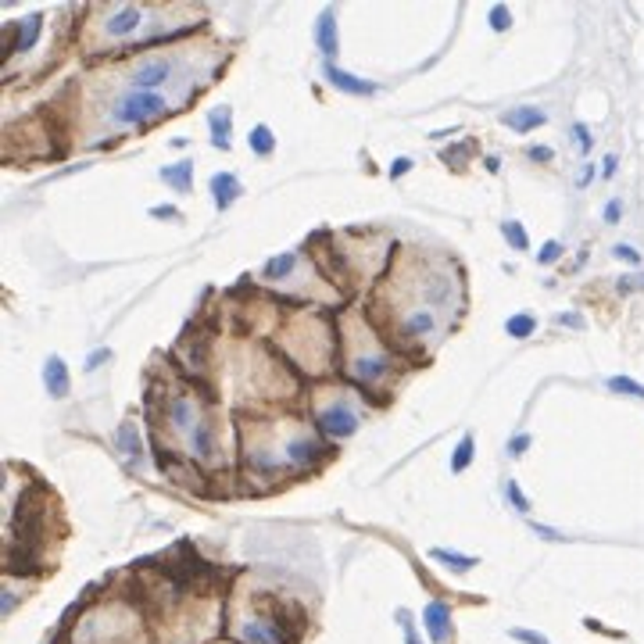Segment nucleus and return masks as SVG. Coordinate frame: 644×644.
Returning a JSON list of instances; mask_svg holds the SVG:
<instances>
[{
  "label": "nucleus",
  "mask_w": 644,
  "mask_h": 644,
  "mask_svg": "<svg viewBox=\"0 0 644 644\" xmlns=\"http://www.w3.org/2000/svg\"><path fill=\"white\" fill-rule=\"evenodd\" d=\"M165 111H169V100H165L158 90H126V93L115 100V119H119V122H132V126L162 122Z\"/></svg>",
  "instance_id": "f257e3e1"
},
{
  "label": "nucleus",
  "mask_w": 644,
  "mask_h": 644,
  "mask_svg": "<svg viewBox=\"0 0 644 644\" xmlns=\"http://www.w3.org/2000/svg\"><path fill=\"white\" fill-rule=\"evenodd\" d=\"M237 638L244 644H294L283 616H248L237 623Z\"/></svg>",
  "instance_id": "f03ea898"
},
{
  "label": "nucleus",
  "mask_w": 644,
  "mask_h": 644,
  "mask_svg": "<svg viewBox=\"0 0 644 644\" xmlns=\"http://www.w3.org/2000/svg\"><path fill=\"white\" fill-rule=\"evenodd\" d=\"M315 423H319V429H322L326 437H337V440L351 437V433L358 429V419H354V412H351L347 405H341V401L315 408Z\"/></svg>",
  "instance_id": "7ed1b4c3"
},
{
  "label": "nucleus",
  "mask_w": 644,
  "mask_h": 644,
  "mask_svg": "<svg viewBox=\"0 0 644 644\" xmlns=\"http://www.w3.org/2000/svg\"><path fill=\"white\" fill-rule=\"evenodd\" d=\"M172 72H175L172 58H147L132 69V90H158L165 79H172Z\"/></svg>",
  "instance_id": "20e7f679"
},
{
  "label": "nucleus",
  "mask_w": 644,
  "mask_h": 644,
  "mask_svg": "<svg viewBox=\"0 0 644 644\" xmlns=\"http://www.w3.org/2000/svg\"><path fill=\"white\" fill-rule=\"evenodd\" d=\"M423 627H427V638L433 644H448L451 638V605L448 601H429L423 608Z\"/></svg>",
  "instance_id": "39448f33"
},
{
  "label": "nucleus",
  "mask_w": 644,
  "mask_h": 644,
  "mask_svg": "<svg viewBox=\"0 0 644 644\" xmlns=\"http://www.w3.org/2000/svg\"><path fill=\"white\" fill-rule=\"evenodd\" d=\"M386 373H390V358L384 351H365V354H358L351 362V376L358 384H376V380H384Z\"/></svg>",
  "instance_id": "423d86ee"
},
{
  "label": "nucleus",
  "mask_w": 644,
  "mask_h": 644,
  "mask_svg": "<svg viewBox=\"0 0 644 644\" xmlns=\"http://www.w3.org/2000/svg\"><path fill=\"white\" fill-rule=\"evenodd\" d=\"M322 76L337 86V90H343V93H354V97H373V93L380 90V83H369V79H358V76L343 72L337 61H322Z\"/></svg>",
  "instance_id": "0eeeda50"
},
{
  "label": "nucleus",
  "mask_w": 644,
  "mask_h": 644,
  "mask_svg": "<svg viewBox=\"0 0 644 644\" xmlns=\"http://www.w3.org/2000/svg\"><path fill=\"white\" fill-rule=\"evenodd\" d=\"M319 455H322V448L315 437H290L283 448L287 466H311V462H319Z\"/></svg>",
  "instance_id": "6e6552de"
},
{
  "label": "nucleus",
  "mask_w": 644,
  "mask_h": 644,
  "mask_svg": "<svg viewBox=\"0 0 644 644\" xmlns=\"http://www.w3.org/2000/svg\"><path fill=\"white\" fill-rule=\"evenodd\" d=\"M315 43H319V50L326 54V61H333V54H337V7H326L322 15H319V22H315Z\"/></svg>",
  "instance_id": "1a4fd4ad"
},
{
  "label": "nucleus",
  "mask_w": 644,
  "mask_h": 644,
  "mask_svg": "<svg viewBox=\"0 0 644 644\" xmlns=\"http://www.w3.org/2000/svg\"><path fill=\"white\" fill-rule=\"evenodd\" d=\"M43 384H47V394L54 397V401H61V397H69V365L58 358V354H50L47 358V365H43Z\"/></svg>",
  "instance_id": "9d476101"
},
{
  "label": "nucleus",
  "mask_w": 644,
  "mask_h": 644,
  "mask_svg": "<svg viewBox=\"0 0 644 644\" xmlns=\"http://www.w3.org/2000/svg\"><path fill=\"white\" fill-rule=\"evenodd\" d=\"M140 22H143V7H136V4H126V7H119V11L108 18L104 33L122 40V37H129V33H136V29H140Z\"/></svg>",
  "instance_id": "9b49d317"
},
{
  "label": "nucleus",
  "mask_w": 644,
  "mask_h": 644,
  "mask_svg": "<svg viewBox=\"0 0 644 644\" xmlns=\"http://www.w3.org/2000/svg\"><path fill=\"white\" fill-rule=\"evenodd\" d=\"M501 122L509 129H519V132H530V129L544 126L548 115H544L541 108H509V111L501 115Z\"/></svg>",
  "instance_id": "f8f14e48"
},
{
  "label": "nucleus",
  "mask_w": 644,
  "mask_h": 644,
  "mask_svg": "<svg viewBox=\"0 0 644 644\" xmlns=\"http://www.w3.org/2000/svg\"><path fill=\"white\" fill-rule=\"evenodd\" d=\"M212 194H215V205L226 212L233 205V197H240V179L233 172H215L212 175Z\"/></svg>",
  "instance_id": "ddd939ff"
},
{
  "label": "nucleus",
  "mask_w": 644,
  "mask_h": 644,
  "mask_svg": "<svg viewBox=\"0 0 644 644\" xmlns=\"http://www.w3.org/2000/svg\"><path fill=\"white\" fill-rule=\"evenodd\" d=\"M208 129H212V143L218 151H229V129H233V111L222 104V108H212L208 115Z\"/></svg>",
  "instance_id": "4468645a"
},
{
  "label": "nucleus",
  "mask_w": 644,
  "mask_h": 644,
  "mask_svg": "<svg viewBox=\"0 0 644 644\" xmlns=\"http://www.w3.org/2000/svg\"><path fill=\"white\" fill-rule=\"evenodd\" d=\"M165 412H169V423L175 429H194L197 427V412H194V401H190V397H169Z\"/></svg>",
  "instance_id": "2eb2a0df"
},
{
  "label": "nucleus",
  "mask_w": 644,
  "mask_h": 644,
  "mask_svg": "<svg viewBox=\"0 0 644 644\" xmlns=\"http://www.w3.org/2000/svg\"><path fill=\"white\" fill-rule=\"evenodd\" d=\"M190 172H194V162H179V165H165L162 169V179L169 183V186H175L179 194H190Z\"/></svg>",
  "instance_id": "dca6fc26"
},
{
  "label": "nucleus",
  "mask_w": 644,
  "mask_h": 644,
  "mask_svg": "<svg viewBox=\"0 0 644 644\" xmlns=\"http://www.w3.org/2000/svg\"><path fill=\"white\" fill-rule=\"evenodd\" d=\"M437 326V311H416V315H408V319H401V330H405V337H423Z\"/></svg>",
  "instance_id": "f3484780"
},
{
  "label": "nucleus",
  "mask_w": 644,
  "mask_h": 644,
  "mask_svg": "<svg viewBox=\"0 0 644 644\" xmlns=\"http://www.w3.org/2000/svg\"><path fill=\"white\" fill-rule=\"evenodd\" d=\"M190 451H194V459H208L212 455V427L208 423H197L190 429Z\"/></svg>",
  "instance_id": "a211bd4d"
},
{
  "label": "nucleus",
  "mask_w": 644,
  "mask_h": 644,
  "mask_svg": "<svg viewBox=\"0 0 644 644\" xmlns=\"http://www.w3.org/2000/svg\"><path fill=\"white\" fill-rule=\"evenodd\" d=\"M115 444H119V451H126V455H132V459H140V451H143V440H140V433L132 429V423L119 427V433H115Z\"/></svg>",
  "instance_id": "6ab92c4d"
},
{
  "label": "nucleus",
  "mask_w": 644,
  "mask_h": 644,
  "mask_svg": "<svg viewBox=\"0 0 644 644\" xmlns=\"http://www.w3.org/2000/svg\"><path fill=\"white\" fill-rule=\"evenodd\" d=\"M472 451H476V440H472V433H466L462 440H459V448H455V455H451V470L462 472L472 466Z\"/></svg>",
  "instance_id": "aec40b11"
},
{
  "label": "nucleus",
  "mask_w": 644,
  "mask_h": 644,
  "mask_svg": "<svg viewBox=\"0 0 644 644\" xmlns=\"http://www.w3.org/2000/svg\"><path fill=\"white\" fill-rule=\"evenodd\" d=\"M248 140H251V151L261 154V158H269V154H272V147H276V136H272V129L269 126H255Z\"/></svg>",
  "instance_id": "412c9836"
},
{
  "label": "nucleus",
  "mask_w": 644,
  "mask_h": 644,
  "mask_svg": "<svg viewBox=\"0 0 644 644\" xmlns=\"http://www.w3.org/2000/svg\"><path fill=\"white\" fill-rule=\"evenodd\" d=\"M294 265H298V258L294 255H280V258H272L265 269H261V280H280V276H287V272H294Z\"/></svg>",
  "instance_id": "4be33fe9"
},
{
  "label": "nucleus",
  "mask_w": 644,
  "mask_h": 644,
  "mask_svg": "<svg viewBox=\"0 0 644 644\" xmlns=\"http://www.w3.org/2000/svg\"><path fill=\"white\" fill-rule=\"evenodd\" d=\"M429 558L444 562V565H448V569H455V573H466V569H472V565H476V558L455 555V552H444V548H433V552H429Z\"/></svg>",
  "instance_id": "5701e85b"
},
{
  "label": "nucleus",
  "mask_w": 644,
  "mask_h": 644,
  "mask_svg": "<svg viewBox=\"0 0 644 644\" xmlns=\"http://www.w3.org/2000/svg\"><path fill=\"white\" fill-rule=\"evenodd\" d=\"M505 330H509V337H530V333L537 330V319L523 311V315H512V319L505 322Z\"/></svg>",
  "instance_id": "b1692460"
},
{
  "label": "nucleus",
  "mask_w": 644,
  "mask_h": 644,
  "mask_svg": "<svg viewBox=\"0 0 644 644\" xmlns=\"http://www.w3.org/2000/svg\"><path fill=\"white\" fill-rule=\"evenodd\" d=\"M501 233H505L509 248H515V251H526V248H530V237H526V229H523L519 222H505V226H501Z\"/></svg>",
  "instance_id": "393cba45"
},
{
  "label": "nucleus",
  "mask_w": 644,
  "mask_h": 644,
  "mask_svg": "<svg viewBox=\"0 0 644 644\" xmlns=\"http://www.w3.org/2000/svg\"><path fill=\"white\" fill-rule=\"evenodd\" d=\"M608 390H616V394H630V397H641L644 401V386L638 380H630V376H608Z\"/></svg>",
  "instance_id": "a878e982"
},
{
  "label": "nucleus",
  "mask_w": 644,
  "mask_h": 644,
  "mask_svg": "<svg viewBox=\"0 0 644 644\" xmlns=\"http://www.w3.org/2000/svg\"><path fill=\"white\" fill-rule=\"evenodd\" d=\"M487 22H491V29H494V33H509V26H512V11H509L505 4H498V7H491Z\"/></svg>",
  "instance_id": "bb28decb"
},
{
  "label": "nucleus",
  "mask_w": 644,
  "mask_h": 644,
  "mask_svg": "<svg viewBox=\"0 0 644 644\" xmlns=\"http://www.w3.org/2000/svg\"><path fill=\"white\" fill-rule=\"evenodd\" d=\"M505 494H509L512 509H519V512H530V501H526V494H523V487H519L515 480H509V483H505Z\"/></svg>",
  "instance_id": "cd10ccee"
},
{
  "label": "nucleus",
  "mask_w": 644,
  "mask_h": 644,
  "mask_svg": "<svg viewBox=\"0 0 644 644\" xmlns=\"http://www.w3.org/2000/svg\"><path fill=\"white\" fill-rule=\"evenodd\" d=\"M509 638H512V641H523V644H552L548 638H541V634H533V630H519V627L509 630Z\"/></svg>",
  "instance_id": "c85d7f7f"
},
{
  "label": "nucleus",
  "mask_w": 644,
  "mask_h": 644,
  "mask_svg": "<svg viewBox=\"0 0 644 644\" xmlns=\"http://www.w3.org/2000/svg\"><path fill=\"white\" fill-rule=\"evenodd\" d=\"M573 136L580 140V151H584V154L595 147V140H591V129L584 126V122H573Z\"/></svg>",
  "instance_id": "c756f323"
},
{
  "label": "nucleus",
  "mask_w": 644,
  "mask_h": 644,
  "mask_svg": "<svg viewBox=\"0 0 644 644\" xmlns=\"http://www.w3.org/2000/svg\"><path fill=\"white\" fill-rule=\"evenodd\" d=\"M108 358H111V351H108V347H100V351H93V354L86 358V373H90V369H97V365H104Z\"/></svg>",
  "instance_id": "7c9ffc66"
},
{
  "label": "nucleus",
  "mask_w": 644,
  "mask_h": 644,
  "mask_svg": "<svg viewBox=\"0 0 644 644\" xmlns=\"http://www.w3.org/2000/svg\"><path fill=\"white\" fill-rule=\"evenodd\" d=\"M558 255H562V244H558V240H548V244L541 248V261H544V265H548V261H555Z\"/></svg>",
  "instance_id": "2f4dec72"
},
{
  "label": "nucleus",
  "mask_w": 644,
  "mask_h": 644,
  "mask_svg": "<svg viewBox=\"0 0 644 644\" xmlns=\"http://www.w3.org/2000/svg\"><path fill=\"white\" fill-rule=\"evenodd\" d=\"M616 258H627L630 265H641V255H638L630 244H616Z\"/></svg>",
  "instance_id": "473e14b6"
},
{
  "label": "nucleus",
  "mask_w": 644,
  "mask_h": 644,
  "mask_svg": "<svg viewBox=\"0 0 644 644\" xmlns=\"http://www.w3.org/2000/svg\"><path fill=\"white\" fill-rule=\"evenodd\" d=\"M530 158H533V162H552V147L533 143V147H530Z\"/></svg>",
  "instance_id": "72a5a7b5"
},
{
  "label": "nucleus",
  "mask_w": 644,
  "mask_h": 644,
  "mask_svg": "<svg viewBox=\"0 0 644 644\" xmlns=\"http://www.w3.org/2000/svg\"><path fill=\"white\" fill-rule=\"evenodd\" d=\"M526 448H530V437H512L509 440V455H523Z\"/></svg>",
  "instance_id": "f704fd0d"
},
{
  "label": "nucleus",
  "mask_w": 644,
  "mask_h": 644,
  "mask_svg": "<svg viewBox=\"0 0 644 644\" xmlns=\"http://www.w3.org/2000/svg\"><path fill=\"white\" fill-rule=\"evenodd\" d=\"M408 169H412V158H394V165H390V175H405Z\"/></svg>",
  "instance_id": "c9c22d12"
},
{
  "label": "nucleus",
  "mask_w": 644,
  "mask_h": 644,
  "mask_svg": "<svg viewBox=\"0 0 644 644\" xmlns=\"http://www.w3.org/2000/svg\"><path fill=\"white\" fill-rule=\"evenodd\" d=\"M616 165H619V158H616V154H608V158L601 162V175H605V179H612V172H616Z\"/></svg>",
  "instance_id": "e433bc0d"
},
{
  "label": "nucleus",
  "mask_w": 644,
  "mask_h": 644,
  "mask_svg": "<svg viewBox=\"0 0 644 644\" xmlns=\"http://www.w3.org/2000/svg\"><path fill=\"white\" fill-rule=\"evenodd\" d=\"M619 215H623L619 201H608V208H605V222H619Z\"/></svg>",
  "instance_id": "4c0bfd02"
},
{
  "label": "nucleus",
  "mask_w": 644,
  "mask_h": 644,
  "mask_svg": "<svg viewBox=\"0 0 644 644\" xmlns=\"http://www.w3.org/2000/svg\"><path fill=\"white\" fill-rule=\"evenodd\" d=\"M541 537H548V541H565V533H558V530H552V526H533Z\"/></svg>",
  "instance_id": "58836bf2"
},
{
  "label": "nucleus",
  "mask_w": 644,
  "mask_h": 644,
  "mask_svg": "<svg viewBox=\"0 0 644 644\" xmlns=\"http://www.w3.org/2000/svg\"><path fill=\"white\" fill-rule=\"evenodd\" d=\"M630 287H644V276H623L619 280V290H630Z\"/></svg>",
  "instance_id": "ea45409f"
},
{
  "label": "nucleus",
  "mask_w": 644,
  "mask_h": 644,
  "mask_svg": "<svg viewBox=\"0 0 644 644\" xmlns=\"http://www.w3.org/2000/svg\"><path fill=\"white\" fill-rule=\"evenodd\" d=\"M405 641L419 644V638H416V630H412V619H408V616H405Z\"/></svg>",
  "instance_id": "a19ab883"
},
{
  "label": "nucleus",
  "mask_w": 644,
  "mask_h": 644,
  "mask_svg": "<svg viewBox=\"0 0 644 644\" xmlns=\"http://www.w3.org/2000/svg\"><path fill=\"white\" fill-rule=\"evenodd\" d=\"M591 179H595V169H591V165H587V169L580 172V179H576V186H587V183H591Z\"/></svg>",
  "instance_id": "79ce46f5"
},
{
  "label": "nucleus",
  "mask_w": 644,
  "mask_h": 644,
  "mask_svg": "<svg viewBox=\"0 0 644 644\" xmlns=\"http://www.w3.org/2000/svg\"><path fill=\"white\" fill-rule=\"evenodd\" d=\"M562 322H565V326H584L580 315H562Z\"/></svg>",
  "instance_id": "37998d69"
},
{
  "label": "nucleus",
  "mask_w": 644,
  "mask_h": 644,
  "mask_svg": "<svg viewBox=\"0 0 644 644\" xmlns=\"http://www.w3.org/2000/svg\"><path fill=\"white\" fill-rule=\"evenodd\" d=\"M11 608H15V595L7 591V595H4V612H11Z\"/></svg>",
  "instance_id": "c03bdc74"
}]
</instances>
